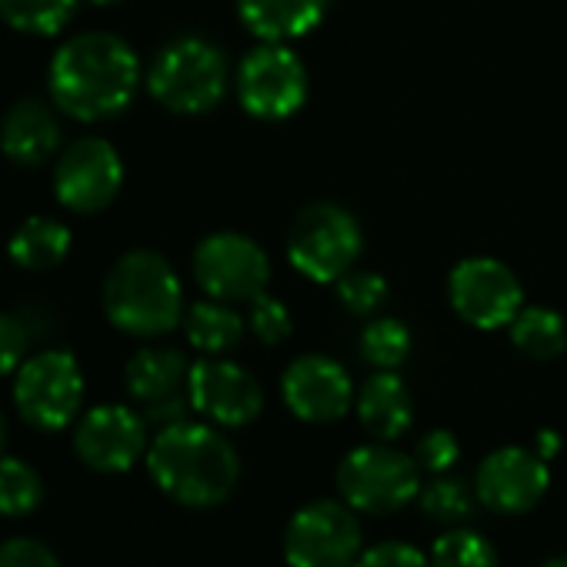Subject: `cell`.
Returning <instances> with one entry per match:
<instances>
[{
  "label": "cell",
  "instance_id": "cell-29",
  "mask_svg": "<svg viewBox=\"0 0 567 567\" xmlns=\"http://www.w3.org/2000/svg\"><path fill=\"white\" fill-rule=\"evenodd\" d=\"M338 298L351 315L368 318L388 301V280L381 274H371V270H348L338 280Z\"/></svg>",
  "mask_w": 567,
  "mask_h": 567
},
{
  "label": "cell",
  "instance_id": "cell-32",
  "mask_svg": "<svg viewBox=\"0 0 567 567\" xmlns=\"http://www.w3.org/2000/svg\"><path fill=\"white\" fill-rule=\"evenodd\" d=\"M354 567H431V560L411 540H381L364 547Z\"/></svg>",
  "mask_w": 567,
  "mask_h": 567
},
{
  "label": "cell",
  "instance_id": "cell-8",
  "mask_svg": "<svg viewBox=\"0 0 567 567\" xmlns=\"http://www.w3.org/2000/svg\"><path fill=\"white\" fill-rule=\"evenodd\" d=\"M18 414L38 431H64L84 404V374L71 351H41L18 368Z\"/></svg>",
  "mask_w": 567,
  "mask_h": 567
},
{
  "label": "cell",
  "instance_id": "cell-22",
  "mask_svg": "<svg viewBox=\"0 0 567 567\" xmlns=\"http://www.w3.org/2000/svg\"><path fill=\"white\" fill-rule=\"evenodd\" d=\"M184 334L190 348H197L207 358H224L234 351L244 338V318L227 301H197L184 315Z\"/></svg>",
  "mask_w": 567,
  "mask_h": 567
},
{
  "label": "cell",
  "instance_id": "cell-16",
  "mask_svg": "<svg viewBox=\"0 0 567 567\" xmlns=\"http://www.w3.org/2000/svg\"><path fill=\"white\" fill-rule=\"evenodd\" d=\"M187 378L190 364L174 348H144L124 364L127 394L144 408L147 424L157 427L187 421Z\"/></svg>",
  "mask_w": 567,
  "mask_h": 567
},
{
  "label": "cell",
  "instance_id": "cell-14",
  "mask_svg": "<svg viewBox=\"0 0 567 567\" xmlns=\"http://www.w3.org/2000/svg\"><path fill=\"white\" fill-rule=\"evenodd\" d=\"M190 411H197L214 427H247L264 411V391L257 378L227 361V358H200L190 364L187 378Z\"/></svg>",
  "mask_w": 567,
  "mask_h": 567
},
{
  "label": "cell",
  "instance_id": "cell-34",
  "mask_svg": "<svg viewBox=\"0 0 567 567\" xmlns=\"http://www.w3.org/2000/svg\"><path fill=\"white\" fill-rule=\"evenodd\" d=\"M24 351H28L24 321L8 311H0V378H8L11 371H18L24 364Z\"/></svg>",
  "mask_w": 567,
  "mask_h": 567
},
{
  "label": "cell",
  "instance_id": "cell-24",
  "mask_svg": "<svg viewBox=\"0 0 567 567\" xmlns=\"http://www.w3.org/2000/svg\"><path fill=\"white\" fill-rule=\"evenodd\" d=\"M421 507L424 517H431L434 524H444V527H461L464 520L474 517L477 511V491L474 484H467L464 477H454L451 471L447 474H431L427 484H421V494L414 501Z\"/></svg>",
  "mask_w": 567,
  "mask_h": 567
},
{
  "label": "cell",
  "instance_id": "cell-17",
  "mask_svg": "<svg viewBox=\"0 0 567 567\" xmlns=\"http://www.w3.org/2000/svg\"><path fill=\"white\" fill-rule=\"evenodd\" d=\"M280 398L305 424H334L354 404V384L344 364L324 354H305L280 378Z\"/></svg>",
  "mask_w": 567,
  "mask_h": 567
},
{
  "label": "cell",
  "instance_id": "cell-33",
  "mask_svg": "<svg viewBox=\"0 0 567 567\" xmlns=\"http://www.w3.org/2000/svg\"><path fill=\"white\" fill-rule=\"evenodd\" d=\"M0 567H61V560L34 537H11L0 544Z\"/></svg>",
  "mask_w": 567,
  "mask_h": 567
},
{
  "label": "cell",
  "instance_id": "cell-21",
  "mask_svg": "<svg viewBox=\"0 0 567 567\" xmlns=\"http://www.w3.org/2000/svg\"><path fill=\"white\" fill-rule=\"evenodd\" d=\"M71 227L54 217H28L8 244V254L24 270H54L71 254Z\"/></svg>",
  "mask_w": 567,
  "mask_h": 567
},
{
  "label": "cell",
  "instance_id": "cell-2",
  "mask_svg": "<svg viewBox=\"0 0 567 567\" xmlns=\"http://www.w3.org/2000/svg\"><path fill=\"white\" fill-rule=\"evenodd\" d=\"M147 471L164 497L190 511H210L234 497L240 457L210 424L177 421L157 431L147 447Z\"/></svg>",
  "mask_w": 567,
  "mask_h": 567
},
{
  "label": "cell",
  "instance_id": "cell-4",
  "mask_svg": "<svg viewBox=\"0 0 567 567\" xmlns=\"http://www.w3.org/2000/svg\"><path fill=\"white\" fill-rule=\"evenodd\" d=\"M421 474L424 471L417 467L414 454H404L388 441H374L341 457L334 484L341 501L351 504L358 514L388 517L417 501L424 484Z\"/></svg>",
  "mask_w": 567,
  "mask_h": 567
},
{
  "label": "cell",
  "instance_id": "cell-15",
  "mask_svg": "<svg viewBox=\"0 0 567 567\" xmlns=\"http://www.w3.org/2000/svg\"><path fill=\"white\" fill-rule=\"evenodd\" d=\"M147 417L124 404L91 408L74 427L78 457L97 474H124L147 457Z\"/></svg>",
  "mask_w": 567,
  "mask_h": 567
},
{
  "label": "cell",
  "instance_id": "cell-11",
  "mask_svg": "<svg viewBox=\"0 0 567 567\" xmlns=\"http://www.w3.org/2000/svg\"><path fill=\"white\" fill-rule=\"evenodd\" d=\"M451 308L457 311L461 321L481 331H497L511 328L524 305L520 280L514 270L494 257H467L451 270L447 280Z\"/></svg>",
  "mask_w": 567,
  "mask_h": 567
},
{
  "label": "cell",
  "instance_id": "cell-38",
  "mask_svg": "<svg viewBox=\"0 0 567 567\" xmlns=\"http://www.w3.org/2000/svg\"><path fill=\"white\" fill-rule=\"evenodd\" d=\"M91 4H97V8H114V4H121V0H91Z\"/></svg>",
  "mask_w": 567,
  "mask_h": 567
},
{
  "label": "cell",
  "instance_id": "cell-12",
  "mask_svg": "<svg viewBox=\"0 0 567 567\" xmlns=\"http://www.w3.org/2000/svg\"><path fill=\"white\" fill-rule=\"evenodd\" d=\"M124 187V164L104 137H81L54 164V197L71 214H97Z\"/></svg>",
  "mask_w": 567,
  "mask_h": 567
},
{
  "label": "cell",
  "instance_id": "cell-26",
  "mask_svg": "<svg viewBox=\"0 0 567 567\" xmlns=\"http://www.w3.org/2000/svg\"><path fill=\"white\" fill-rule=\"evenodd\" d=\"M427 560H431V567H501L494 544L481 530L464 527V524L437 534Z\"/></svg>",
  "mask_w": 567,
  "mask_h": 567
},
{
  "label": "cell",
  "instance_id": "cell-3",
  "mask_svg": "<svg viewBox=\"0 0 567 567\" xmlns=\"http://www.w3.org/2000/svg\"><path fill=\"white\" fill-rule=\"evenodd\" d=\"M104 315L131 338H161L184 321L181 277L157 250H127L104 277Z\"/></svg>",
  "mask_w": 567,
  "mask_h": 567
},
{
  "label": "cell",
  "instance_id": "cell-6",
  "mask_svg": "<svg viewBox=\"0 0 567 567\" xmlns=\"http://www.w3.org/2000/svg\"><path fill=\"white\" fill-rule=\"evenodd\" d=\"M364 550L358 511L334 497L301 504L284 527L288 567H354Z\"/></svg>",
  "mask_w": 567,
  "mask_h": 567
},
{
  "label": "cell",
  "instance_id": "cell-36",
  "mask_svg": "<svg viewBox=\"0 0 567 567\" xmlns=\"http://www.w3.org/2000/svg\"><path fill=\"white\" fill-rule=\"evenodd\" d=\"M540 567H567V554H557V557H547Z\"/></svg>",
  "mask_w": 567,
  "mask_h": 567
},
{
  "label": "cell",
  "instance_id": "cell-35",
  "mask_svg": "<svg viewBox=\"0 0 567 567\" xmlns=\"http://www.w3.org/2000/svg\"><path fill=\"white\" fill-rule=\"evenodd\" d=\"M534 451L550 464L560 451H564V437L557 434V431H550V427H544V431H537L534 434Z\"/></svg>",
  "mask_w": 567,
  "mask_h": 567
},
{
  "label": "cell",
  "instance_id": "cell-31",
  "mask_svg": "<svg viewBox=\"0 0 567 567\" xmlns=\"http://www.w3.org/2000/svg\"><path fill=\"white\" fill-rule=\"evenodd\" d=\"M414 461L424 474H447L461 461V441L447 427H434L417 441Z\"/></svg>",
  "mask_w": 567,
  "mask_h": 567
},
{
  "label": "cell",
  "instance_id": "cell-27",
  "mask_svg": "<svg viewBox=\"0 0 567 567\" xmlns=\"http://www.w3.org/2000/svg\"><path fill=\"white\" fill-rule=\"evenodd\" d=\"M44 501L41 474L21 457H0V514L28 517Z\"/></svg>",
  "mask_w": 567,
  "mask_h": 567
},
{
  "label": "cell",
  "instance_id": "cell-13",
  "mask_svg": "<svg viewBox=\"0 0 567 567\" xmlns=\"http://www.w3.org/2000/svg\"><path fill=\"white\" fill-rule=\"evenodd\" d=\"M474 491L491 514H530L550 491V464L534 447L504 444L477 464Z\"/></svg>",
  "mask_w": 567,
  "mask_h": 567
},
{
  "label": "cell",
  "instance_id": "cell-28",
  "mask_svg": "<svg viewBox=\"0 0 567 567\" xmlns=\"http://www.w3.org/2000/svg\"><path fill=\"white\" fill-rule=\"evenodd\" d=\"M411 354V331L394 318H374L361 331V358L378 371H394Z\"/></svg>",
  "mask_w": 567,
  "mask_h": 567
},
{
  "label": "cell",
  "instance_id": "cell-1",
  "mask_svg": "<svg viewBox=\"0 0 567 567\" xmlns=\"http://www.w3.org/2000/svg\"><path fill=\"white\" fill-rule=\"evenodd\" d=\"M141 84L134 48L107 31H84L64 41L48 68L51 104L74 121L94 124L127 111Z\"/></svg>",
  "mask_w": 567,
  "mask_h": 567
},
{
  "label": "cell",
  "instance_id": "cell-37",
  "mask_svg": "<svg viewBox=\"0 0 567 567\" xmlns=\"http://www.w3.org/2000/svg\"><path fill=\"white\" fill-rule=\"evenodd\" d=\"M4 441H8V424H4V414H0V451H4Z\"/></svg>",
  "mask_w": 567,
  "mask_h": 567
},
{
  "label": "cell",
  "instance_id": "cell-7",
  "mask_svg": "<svg viewBox=\"0 0 567 567\" xmlns=\"http://www.w3.org/2000/svg\"><path fill=\"white\" fill-rule=\"evenodd\" d=\"M361 224L351 217V210L338 204H308L288 234V257L291 264L318 280V284H338L348 270H354L361 257Z\"/></svg>",
  "mask_w": 567,
  "mask_h": 567
},
{
  "label": "cell",
  "instance_id": "cell-30",
  "mask_svg": "<svg viewBox=\"0 0 567 567\" xmlns=\"http://www.w3.org/2000/svg\"><path fill=\"white\" fill-rule=\"evenodd\" d=\"M250 331H254V338L260 341V344H284L291 338V331H295V324H291V315H288V308H284L277 298H270V295H257L254 301H250Z\"/></svg>",
  "mask_w": 567,
  "mask_h": 567
},
{
  "label": "cell",
  "instance_id": "cell-10",
  "mask_svg": "<svg viewBox=\"0 0 567 567\" xmlns=\"http://www.w3.org/2000/svg\"><path fill=\"white\" fill-rule=\"evenodd\" d=\"M194 280L214 301H254L257 295H264L270 280V260L257 240L234 230H220L197 244Z\"/></svg>",
  "mask_w": 567,
  "mask_h": 567
},
{
  "label": "cell",
  "instance_id": "cell-9",
  "mask_svg": "<svg viewBox=\"0 0 567 567\" xmlns=\"http://www.w3.org/2000/svg\"><path fill=\"white\" fill-rule=\"evenodd\" d=\"M237 97L250 117L284 121L308 101V68L280 41H264L237 68Z\"/></svg>",
  "mask_w": 567,
  "mask_h": 567
},
{
  "label": "cell",
  "instance_id": "cell-18",
  "mask_svg": "<svg viewBox=\"0 0 567 567\" xmlns=\"http://www.w3.org/2000/svg\"><path fill=\"white\" fill-rule=\"evenodd\" d=\"M61 147V124L54 107L41 97H21L0 121V151L18 167H38Z\"/></svg>",
  "mask_w": 567,
  "mask_h": 567
},
{
  "label": "cell",
  "instance_id": "cell-23",
  "mask_svg": "<svg viewBox=\"0 0 567 567\" xmlns=\"http://www.w3.org/2000/svg\"><path fill=\"white\" fill-rule=\"evenodd\" d=\"M511 344L530 361H554L567 351V324L550 308H520L511 321Z\"/></svg>",
  "mask_w": 567,
  "mask_h": 567
},
{
  "label": "cell",
  "instance_id": "cell-25",
  "mask_svg": "<svg viewBox=\"0 0 567 567\" xmlns=\"http://www.w3.org/2000/svg\"><path fill=\"white\" fill-rule=\"evenodd\" d=\"M78 11V0H0V21L28 38L61 34Z\"/></svg>",
  "mask_w": 567,
  "mask_h": 567
},
{
  "label": "cell",
  "instance_id": "cell-5",
  "mask_svg": "<svg viewBox=\"0 0 567 567\" xmlns=\"http://www.w3.org/2000/svg\"><path fill=\"white\" fill-rule=\"evenodd\" d=\"M147 91L174 114H207L227 91V61L204 38H177L154 58Z\"/></svg>",
  "mask_w": 567,
  "mask_h": 567
},
{
  "label": "cell",
  "instance_id": "cell-19",
  "mask_svg": "<svg viewBox=\"0 0 567 567\" xmlns=\"http://www.w3.org/2000/svg\"><path fill=\"white\" fill-rule=\"evenodd\" d=\"M358 421L361 427L374 437V441H398L411 431L414 424V401L408 384L394 374V371H378L374 378H368V384L361 388L358 401Z\"/></svg>",
  "mask_w": 567,
  "mask_h": 567
},
{
  "label": "cell",
  "instance_id": "cell-20",
  "mask_svg": "<svg viewBox=\"0 0 567 567\" xmlns=\"http://www.w3.org/2000/svg\"><path fill=\"white\" fill-rule=\"evenodd\" d=\"M331 8V0H237V14L260 41L288 44L311 34Z\"/></svg>",
  "mask_w": 567,
  "mask_h": 567
}]
</instances>
